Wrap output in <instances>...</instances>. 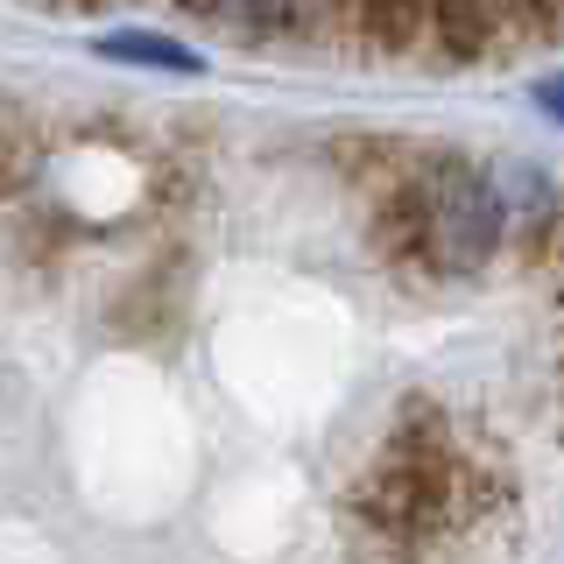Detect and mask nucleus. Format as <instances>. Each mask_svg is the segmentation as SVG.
<instances>
[{"mask_svg":"<svg viewBox=\"0 0 564 564\" xmlns=\"http://www.w3.org/2000/svg\"><path fill=\"white\" fill-rule=\"evenodd\" d=\"M375 240L381 254L410 261L423 275H473L508 240L501 184L466 155H410L381 184Z\"/></svg>","mask_w":564,"mask_h":564,"instance_id":"nucleus-1","label":"nucleus"},{"mask_svg":"<svg viewBox=\"0 0 564 564\" xmlns=\"http://www.w3.org/2000/svg\"><path fill=\"white\" fill-rule=\"evenodd\" d=\"M452 501H458L452 423L437 416V402H402L395 431L381 437V452L367 458L360 487H352V516H360V529H375L381 543L410 551V543L437 536L452 522Z\"/></svg>","mask_w":564,"mask_h":564,"instance_id":"nucleus-2","label":"nucleus"},{"mask_svg":"<svg viewBox=\"0 0 564 564\" xmlns=\"http://www.w3.org/2000/svg\"><path fill=\"white\" fill-rule=\"evenodd\" d=\"M352 43L381 64H402L431 43V0H360L352 8Z\"/></svg>","mask_w":564,"mask_h":564,"instance_id":"nucleus-3","label":"nucleus"},{"mask_svg":"<svg viewBox=\"0 0 564 564\" xmlns=\"http://www.w3.org/2000/svg\"><path fill=\"white\" fill-rule=\"evenodd\" d=\"M212 22L240 43H282L325 29V0H212Z\"/></svg>","mask_w":564,"mask_h":564,"instance_id":"nucleus-4","label":"nucleus"},{"mask_svg":"<svg viewBox=\"0 0 564 564\" xmlns=\"http://www.w3.org/2000/svg\"><path fill=\"white\" fill-rule=\"evenodd\" d=\"M431 50L437 64H480L494 50V8L487 0H431Z\"/></svg>","mask_w":564,"mask_h":564,"instance_id":"nucleus-5","label":"nucleus"},{"mask_svg":"<svg viewBox=\"0 0 564 564\" xmlns=\"http://www.w3.org/2000/svg\"><path fill=\"white\" fill-rule=\"evenodd\" d=\"M99 57L106 64H128V70H163V78H198L205 57L176 35H155V29H113L99 35Z\"/></svg>","mask_w":564,"mask_h":564,"instance_id":"nucleus-6","label":"nucleus"},{"mask_svg":"<svg viewBox=\"0 0 564 564\" xmlns=\"http://www.w3.org/2000/svg\"><path fill=\"white\" fill-rule=\"evenodd\" d=\"M14 141H22V134H14V120L0 113V191H8L14 176H22V149H14Z\"/></svg>","mask_w":564,"mask_h":564,"instance_id":"nucleus-7","label":"nucleus"},{"mask_svg":"<svg viewBox=\"0 0 564 564\" xmlns=\"http://www.w3.org/2000/svg\"><path fill=\"white\" fill-rule=\"evenodd\" d=\"M536 106H543V113H551L557 128H564V78H543V85H536Z\"/></svg>","mask_w":564,"mask_h":564,"instance_id":"nucleus-8","label":"nucleus"},{"mask_svg":"<svg viewBox=\"0 0 564 564\" xmlns=\"http://www.w3.org/2000/svg\"><path fill=\"white\" fill-rule=\"evenodd\" d=\"M170 8H184V14H205V22H212V0H170Z\"/></svg>","mask_w":564,"mask_h":564,"instance_id":"nucleus-9","label":"nucleus"}]
</instances>
